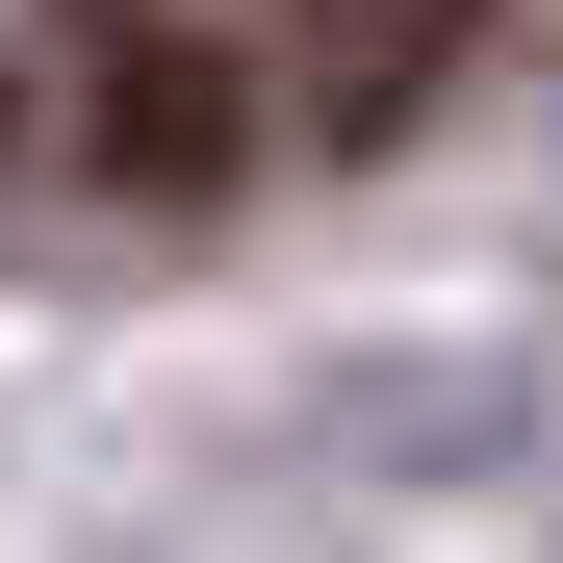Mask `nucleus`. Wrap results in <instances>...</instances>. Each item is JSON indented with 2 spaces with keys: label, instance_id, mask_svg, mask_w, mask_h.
I'll list each match as a JSON object with an SVG mask.
<instances>
[{
  "label": "nucleus",
  "instance_id": "1",
  "mask_svg": "<svg viewBox=\"0 0 563 563\" xmlns=\"http://www.w3.org/2000/svg\"><path fill=\"white\" fill-rule=\"evenodd\" d=\"M256 26H282V77H308L333 129H410L435 77L487 52V0H256Z\"/></svg>",
  "mask_w": 563,
  "mask_h": 563
},
{
  "label": "nucleus",
  "instance_id": "2",
  "mask_svg": "<svg viewBox=\"0 0 563 563\" xmlns=\"http://www.w3.org/2000/svg\"><path fill=\"white\" fill-rule=\"evenodd\" d=\"M77 26H103V154L129 179H206L231 129H206V52H154V0H77Z\"/></svg>",
  "mask_w": 563,
  "mask_h": 563
}]
</instances>
